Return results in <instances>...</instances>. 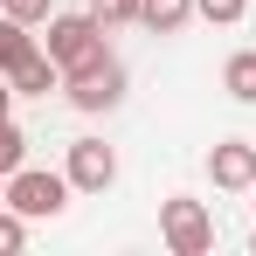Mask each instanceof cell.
Listing matches in <instances>:
<instances>
[{
    "mask_svg": "<svg viewBox=\"0 0 256 256\" xmlns=\"http://www.w3.org/2000/svg\"><path fill=\"white\" fill-rule=\"evenodd\" d=\"M62 90H70L76 111H118V104H125V62H118L111 48H90L84 62L62 70Z\"/></svg>",
    "mask_w": 256,
    "mask_h": 256,
    "instance_id": "cell-1",
    "label": "cell"
},
{
    "mask_svg": "<svg viewBox=\"0 0 256 256\" xmlns=\"http://www.w3.org/2000/svg\"><path fill=\"white\" fill-rule=\"evenodd\" d=\"M160 242H166L173 256H208L214 250V214H208V201L166 194V201H160Z\"/></svg>",
    "mask_w": 256,
    "mask_h": 256,
    "instance_id": "cell-2",
    "label": "cell"
},
{
    "mask_svg": "<svg viewBox=\"0 0 256 256\" xmlns=\"http://www.w3.org/2000/svg\"><path fill=\"white\" fill-rule=\"evenodd\" d=\"M70 173H48V166H21V173H7V208H21L28 222H48V214H62L70 208Z\"/></svg>",
    "mask_w": 256,
    "mask_h": 256,
    "instance_id": "cell-3",
    "label": "cell"
},
{
    "mask_svg": "<svg viewBox=\"0 0 256 256\" xmlns=\"http://www.w3.org/2000/svg\"><path fill=\"white\" fill-rule=\"evenodd\" d=\"M42 48L70 70V62H84L90 48H104V21H97V14H56L48 35H42Z\"/></svg>",
    "mask_w": 256,
    "mask_h": 256,
    "instance_id": "cell-4",
    "label": "cell"
},
{
    "mask_svg": "<svg viewBox=\"0 0 256 256\" xmlns=\"http://www.w3.org/2000/svg\"><path fill=\"white\" fill-rule=\"evenodd\" d=\"M62 173H70V187H76V194H104V187L118 180V152H111L104 138H76V146H70V160H62Z\"/></svg>",
    "mask_w": 256,
    "mask_h": 256,
    "instance_id": "cell-5",
    "label": "cell"
},
{
    "mask_svg": "<svg viewBox=\"0 0 256 256\" xmlns=\"http://www.w3.org/2000/svg\"><path fill=\"white\" fill-rule=\"evenodd\" d=\"M208 180L222 187V194H250V180H256V146L250 138H222L208 152Z\"/></svg>",
    "mask_w": 256,
    "mask_h": 256,
    "instance_id": "cell-6",
    "label": "cell"
},
{
    "mask_svg": "<svg viewBox=\"0 0 256 256\" xmlns=\"http://www.w3.org/2000/svg\"><path fill=\"white\" fill-rule=\"evenodd\" d=\"M7 84H14V97H48V90H62V62H56L48 48H35V56H28Z\"/></svg>",
    "mask_w": 256,
    "mask_h": 256,
    "instance_id": "cell-7",
    "label": "cell"
},
{
    "mask_svg": "<svg viewBox=\"0 0 256 256\" xmlns=\"http://www.w3.org/2000/svg\"><path fill=\"white\" fill-rule=\"evenodd\" d=\"M35 35H28V21H14V14H0V76H14V70H21V62H28V56H35Z\"/></svg>",
    "mask_w": 256,
    "mask_h": 256,
    "instance_id": "cell-8",
    "label": "cell"
},
{
    "mask_svg": "<svg viewBox=\"0 0 256 256\" xmlns=\"http://www.w3.org/2000/svg\"><path fill=\"white\" fill-rule=\"evenodd\" d=\"M138 21H146L152 35H180V28L194 21V0H138Z\"/></svg>",
    "mask_w": 256,
    "mask_h": 256,
    "instance_id": "cell-9",
    "label": "cell"
},
{
    "mask_svg": "<svg viewBox=\"0 0 256 256\" xmlns=\"http://www.w3.org/2000/svg\"><path fill=\"white\" fill-rule=\"evenodd\" d=\"M222 90H228L236 104H256V48H236V56H228V70H222Z\"/></svg>",
    "mask_w": 256,
    "mask_h": 256,
    "instance_id": "cell-10",
    "label": "cell"
},
{
    "mask_svg": "<svg viewBox=\"0 0 256 256\" xmlns=\"http://www.w3.org/2000/svg\"><path fill=\"white\" fill-rule=\"evenodd\" d=\"M28 166V132L14 125V111H0V180Z\"/></svg>",
    "mask_w": 256,
    "mask_h": 256,
    "instance_id": "cell-11",
    "label": "cell"
},
{
    "mask_svg": "<svg viewBox=\"0 0 256 256\" xmlns=\"http://www.w3.org/2000/svg\"><path fill=\"white\" fill-rule=\"evenodd\" d=\"M21 242H28V214H21V208H0V256H14Z\"/></svg>",
    "mask_w": 256,
    "mask_h": 256,
    "instance_id": "cell-12",
    "label": "cell"
},
{
    "mask_svg": "<svg viewBox=\"0 0 256 256\" xmlns=\"http://www.w3.org/2000/svg\"><path fill=\"white\" fill-rule=\"evenodd\" d=\"M90 14L104 28H125V21H138V0H90Z\"/></svg>",
    "mask_w": 256,
    "mask_h": 256,
    "instance_id": "cell-13",
    "label": "cell"
},
{
    "mask_svg": "<svg viewBox=\"0 0 256 256\" xmlns=\"http://www.w3.org/2000/svg\"><path fill=\"white\" fill-rule=\"evenodd\" d=\"M194 14H208V21L228 28V21H242V14H250V0H194Z\"/></svg>",
    "mask_w": 256,
    "mask_h": 256,
    "instance_id": "cell-14",
    "label": "cell"
},
{
    "mask_svg": "<svg viewBox=\"0 0 256 256\" xmlns=\"http://www.w3.org/2000/svg\"><path fill=\"white\" fill-rule=\"evenodd\" d=\"M0 7H7L14 21H28V28H35V21H48V0H0Z\"/></svg>",
    "mask_w": 256,
    "mask_h": 256,
    "instance_id": "cell-15",
    "label": "cell"
},
{
    "mask_svg": "<svg viewBox=\"0 0 256 256\" xmlns=\"http://www.w3.org/2000/svg\"><path fill=\"white\" fill-rule=\"evenodd\" d=\"M0 111H14V84L7 76H0Z\"/></svg>",
    "mask_w": 256,
    "mask_h": 256,
    "instance_id": "cell-16",
    "label": "cell"
},
{
    "mask_svg": "<svg viewBox=\"0 0 256 256\" xmlns=\"http://www.w3.org/2000/svg\"><path fill=\"white\" fill-rule=\"evenodd\" d=\"M0 208H7V180H0Z\"/></svg>",
    "mask_w": 256,
    "mask_h": 256,
    "instance_id": "cell-17",
    "label": "cell"
},
{
    "mask_svg": "<svg viewBox=\"0 0 256 256\" xmlns=\"http://www.w3.org/2000/svg\"><path fill=\"white\" fill-rule=\"evenodd\" d=\"M250 201H256V180H250Z\"/></svg>",
    "mask_w": 256,
    "mask_h": 256,
    "instance_id": "cell-18",
    "label": "cell"
},
{
    "mask_svg": "<svg viewBox=\"0 0 256 256\" xmlns=\"http://www.w3.org/2000/svg\"><path fill=\"white\" fill-rule=\"evenodd\" d=\"M250 256H256V236H250Z\"/></svg>",
    "mask_w": 256,
    "mask_h": 256,
    "instance_id": "cell-19",
    "label": "cell"
}]
</instances>
